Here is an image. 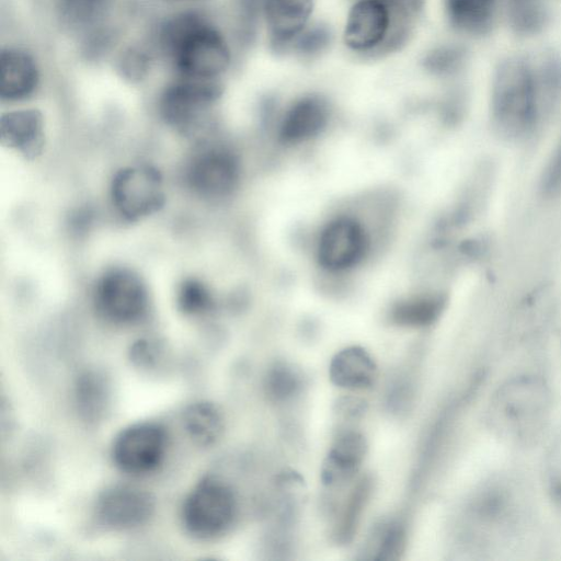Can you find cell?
Instances as JSON below:
<instances>
[{"mask_svg":"<svg viewBox=\"0 0 561 561\" xmlns=\"http://www.w3.org/2000/svg\"><path fill=\"white\" fill-rule=\"evenodd\" d=\"M329 376L336 387L363 390L374 385L377 365L365 348L348 346L334 355L329 366Z\"/></svg>","mask_w":561,"mask_h":561,"instance_id":"ac0fdd59","label":"cell"},{"mask_svg":"<svg viewBox=\"0 0 561 561\" xmlns=\"http://www.w3.org/2000/svg\"><path fill=\"white\" fill-rule=\"evenodd\" d=\"M113 203L128 220H139L157 213L164 205L162 178L150 165L127 167L112 181Z\"/></svg>","mask_w":561,"mask_h":561,"instance_id":"52a82bcc","label":"cell"},{"mask_svg":"<svg viewBox=\"0 0 561 561\" xmlns=\"http://www.w3.org/2000/svg\"><path fill=\"white\" fill-rule=\"evenodd\" d=\"M183 425L188 436L199 446H211L220 437L224 419L210 402H194L183 414Z\"/></svg>","mask_w":561,"mask_h":561,"instance_id":"7402d4cb","label":"cell"},{"mask_svg":"<svg viewBox=\"0 0 561 561\" xmlns=\"http://www.w3.org/2000/svg\"><path fill=\"white\" fill-rule=\"evenodd\" d=\"M76 394L79 410L88 420H98L103 414L108 393L102 376L91 371L81 375Z\"/></svg>","mask_w":561,"mask_h":561,"instance_id":"d4e9b609","label":"cell"},{"mask_svg":"<svg viewBox=\"0 0 561 561\" xmlns=\"http://www.w3.org/2000/svg\"><path fill=\"white\" fill-rule=\"evenodd\" d=\"M316 0H264L262 28L271 50L287 55L300 33L313 21Z\"/></svg>","mask_w":561,"mask_h":561,"instance_id":"4fadbf2b","label":"cell"},{"mask_svg":"<svg viewBox=\"0 0 561 561\" xmlns=\"http://www.w3.org/2000/svg\"><path fill=\"white\" fill-rule=\"evenodd\" d=\"M332 106L320 93L296 98L284 111L278 137L285 144H298L318 136L329 124Z\"/></svg>","mask_w":561,"mask_h":561,"instance_id":"9a60e30c","label":"cell"},{"mask_svg":"<svg viewBox=\"0 0 561 561\" xmlns=\"http://www.w3.org/2000/svg\"><path fill=\"white\" fill-rule=\"evenodd\" d=\"M110 0H57L62 15L72 23H88L98 18Z\"/></svg>","mask_w":561,"mask_h":561,"instance_id":"4dcf8cb0","label":"cell"},{"mask_svg":"<svg viewBox=\"0 0 561 561\" xmlns=\"http://www.w3.org/2000/svg\"><path fill=\"white\" fill-rule=\"evenodd\" d=\"M365 437L355 431L341 433L331 446L321 467V480L328 486L341 485L359 470L366 456Z\"/></svg>","mask_w":561,"mask_h":561,"instance_id":"2e32d148","label":"cell"},{"mask_svg":"<svg viewBox=\"0 0 561 561\" xmlns=\"http://www.w3.org/2000/svg\"><path fill=\"white\" fill-rule=\"evenodd\" d=\"M508 9L511 23L518 33H534L543 23L541 0H508Z\"/></svg>","mask_w":561,"mask_h":561,"instance_id":"83f0119b","label":"cell"},{"mask_svg":"<svg viewBox=\"0 0 561 561\" xmlns=\"http://www.w3.org/2000/svg\"><path fill=\"white\" fill-rule=\"evenodd\" d=\"M211 305V296L207 287L199 280L185 279L178 290V306L186 314H199Z\"/></svg>","mask_w":561,"mask_h":561,"instance_id":"f1b7e54d","label":"cell"},{"mask_svg":"<svg viewBox=\"0 0 561 561\" xmlns=\"http://www.w3.org/2000/svg\"><path fill=\"white\" fill-rule=\"evenodd\" d=\"M236 511L232 490L220 480L207 478L185 499L182 519L190 534L201 539H210L228 529Z\"/></svg>","mask_w":561,"mask_h":561,"instance_id":"8992f818","label":"cell"},{"mask_svg":"<svg viewBox=\"0 0 561 561\" xmlns=\"http://www.w3.org/2000/svg\"><path fill=\"white\" fill-rule=\"evenodd\" d=\"M422 5L414 0H352L342 44L360 60L386 58L409 43Z\"/></svg>","mask_w":561,"mask_h":561,"instance_id":"3957f363","label":"cell"},{"mask_svg":"<svg viewBox=\"0 0 561 561\" xmlns=\"http://www.w3.org/2000/svg\"><path fill=\"white\" fill-rule=\"evenodd\" d=\"M38 71L32 57L19 49H7L1 54L0 95L5 100H19L33 92Z\"/></svg>","mask_w":561,"mask_h":561,"instance_id":"d6986e66","label":"cell"},{"mask_svg":"<svg viewBox=\"0 0 561 561\" xmlns=\"http://www.w3.org/2000/svg\"><path fill=\"white\" fill-rule=\"evenodd\" d=\"M0 141L20 150L28 158L39 154L43 148V117L36 110L5 113L0 119Z\"/></svg>","mask_w":561,"mask_h":561,"instance_id":"e0dca14e","label":"cell"},{"mask_svg":"<svg viewBox=\"0 0 561 561\" xmlns=\"http://www.w3.org/2000/svg\"><path fill=\"white\" fill-rule=\"evenodd\" d=\"M495 0H444L450 25L466 34H481L490 26Z\"/></svg>","mask_w":561,"mask_h":561,"instance_id":"ffe728a7","label":"cell"},{"mask_svg":"<svg viewBox=\"0 0 561 561\" xmlns=\"http://www.w3.org/2000/svg\"><path fill=\"white\" fill-rule=\"evenodd\" d=\"M162 43L183 77L216 80L231 60L224 35L194 13L170 21L162 32Z\"/></svg>","mask_w":561,"mask_h":561,"instance_id":"5b68a950","label":"cell"},{"mask_svg":"<svg viewBox=\"0 0 561 561\" xmlns=\"http://www.w3.org/2000/svg\"><path fill=\"white\" fill-rule=\"evenodd\" d=\"M334 41L332 27L313 20L296 38L289 54L302 61H312L325 54Z\"/></svg>","mask_w":561,"mask_h":561,"instance_id":"cb8c5ba5","label":"cell"},{"mask_svg":"<svg viewBox=\"0 0 561 561\" xmlns=\"http://www.w3.org/2000/svg\"><path fill=\"white\" fill-rule=\"evenodd\" d=\"M543 481L550 500L561 508V434L554 439L547 454Z\"/></svg>","mask_w":561,"mask_h":561,"instance_id":"f546056e","label":"cell"},{"mask_svg":"<svg viewBox=\"0 0 561 561\" xmlns=\"http://www.w3.org/2000/svg\"><path fill=\"white\" fill-rule=\"evenodd\" d=\"M221 87L217 79L184 77L168 87L160 101L164 119L180 128H187L219 98Z\"/></svg>","mask_w":561,"mask_h":561,"instance_id":"7c38bea8","label":"cell"},{"mask_svg":"<svg viewBox=\"0 0 561 561\" xmlns=\"http://www.w3.org/2000/svg\"><path fill=\"white\" fill-rule=\"evenodd\" d=\"M154 508L150 494L130 485H113L96 501V515L107 527L130 529L146 523Z\"/></svg>","mask_w":561,"mask_h":561,"instance_id":"5bb4252c","label":"cell"},{"mask_svg":"<svg viewBox=\"0 0 561 561\" xmlns=\"http://www.w3.org/2000/svg\"><path fill=\"white\" fill-rule=\"evenodd\" d=\"M367 236L362 225L351 217H337L322 229L317 244L319 265L331 272L355 266L367 251Z\"/></svg>","mask_w":561,"mask_h":561,"instance_id":"30bf717a","label":"cell"},{"mask_svg":"<svg viewBox=\"0 0 561 561\" xmlns=\"http://www.w3.org/2000/svg\"><path fill=\"white\" fill-rule=\"evenodd\" d=\"M552 411V393L535 373L507 378L492 393L485 410L488 430L503 443L530 447L545 434Z\"/></svg>","mask_w":561,"mask_h":561,"instance_id":"6da1fadb","label":"cell"},{"mask_svg":"<svg viewBox=\"0 0 561 561\" xmlns=\"http://www.w3.org/2000/svg\"><path fill=\"white\" fill-rule=\"evenodd\" d=\"M371 486V479L366 477L354 488L334 530L336 542L347 543L353 539L364 508L368 502Z\"/></svg>","mask_w":561,"mask_h":561,"instance_id":"603a6c76","label":"cell"},{"mask_svg":"<svg viewBox=\"0 0 561 561\" xmlns=\"http://www.w3.org/2000/svg\"><path fill=\"white\" fill-rule=\"evenodd\" d=\"M239 175L237 157L226 148L213 147L193 158L186 172V181L197 195L220 198L236 188Z\"/></svg>","mask_w":561,"mask_h":561,"instance_id":"8fae6325","label":"cell"},{"mask_svg":"<svg viewBox=\"0 0 561 561\" xmlns=\"http://www.w3.org/2000/svg\"><path fill=\"white\" fill-rule=\"evenodd\" d=\"M414 1H416V2H419L421 4H423V2H424V0H414Z\"/></svg>","mask_w":561,"mask_h":561,"instance_id":"d6a6232c","label":"cell"},{"mask_svg":"<svg viewBox=\"0 0 561 561\" xmlns=\"http://www.w3.org/2000/svg\"><path fill=\"white\" fill-rule=\"evenodd\" d=\"M94 302L104 319L114 323H129L146 311L147 290L136 274L116 268L106 272L98 282Z\"/></svg>","mask_w":561,"mask_h":561,"instance_id":"ba28073f","label":"cell"},{"mask_svg":"<svg viewBox=\"0 0 561 561\" xmlns=\"http://www.w3.org/2000/svg\"><path fill=\"white\" fill-rule=\"evenodd\" d=\"M167 449V435L156 423H137L124 428L114 439L112 457L115 465L131 474L154 470Z\"/></svg>","mask_w":561,"mask_h":561,"instance_id":"9c48e42d","label":"cell"},{"mask_svg":"<svg viewBox=\"0 0 561 561\" xmlns=\"http://www.w3.org/2000/svg\"><path fill=\"white\" fill-rule=\"evenodd\" d=\"M491 113L494 129L508 141L530 136L541 123L535 69L524 58H510L500 65Z\"/></svg>","mask_w":561,"mask_h":561,"instance_id":"277c9868","label":"cell"},{"mask_svg":"<svg viewBox=\"0 0 561 561\" xmlns=\"http://www.w3.org/2000/svg\"><path fill=\"white\" fill-rule=\"evenodd\" d=\"M528 508L520 484L511 476L486 478L466 505L469 541L473 552L485 554L508 548L526 526Z\"/></svg>","mask_w":561,"mask_h":561,"instance_id":"7a4b0ae2","label":"cell"},{"mask_svg":"<svg viewBox=\"0 0 561 561\" xmlns=\"http://www.w3.org/2000/svg\"><path fill=\"white\" fill-rule=\"evenodd\" d=\"M465 51L455 45H440L427 51L423 58L424 69L437 77L454 75L463 62Z\"/></svg>","mask_w":561,"mask_h":561,"instance_id":"4316f807","label":"cell"},{"mask_svg":"<svg viewBox=\"0 0 561 561\" xmlns=\"http://www.w3.org/2000/svg\"><path fill=\"white\" fill-rule=\"evenodd\" d=\"M298 371L287 363L277 362L265 376L264 387L270 399L283 401L291 398L300 388Z\"/></svg>","mask_w":561,"mask_h":561,"instance_id":"484cf974","label":"cell"},{"mask_svg":"<svg viewBox=\"0 0 561 561\" xmlns=\"http://www.w3.org/2000/svg\"><path fill=\"white\" fill-rule=\"evenodd\" d=\"M405 546V531L399 524L388 525L381 533L376 547V560H399Z\"/></svg>","mask_w":561,"mask_h":561,"instance_id":"1f68e13d","label":"cell"},{"mask_svg":"<svg viewBox=\"0 0 561 561\" xmlns=\"http://www.w3.org/2000/svg\"><path fill=\"white\" fill-rule=\"evenodd\" d=\"M446 304L443 294L425 295L397 302L390 311V320L405 328H423L434 323Z\"/></svg>","mask_w":561,"mask_h":561,"instance_id":"44dd1931","label":"cell"}]
</instances>
